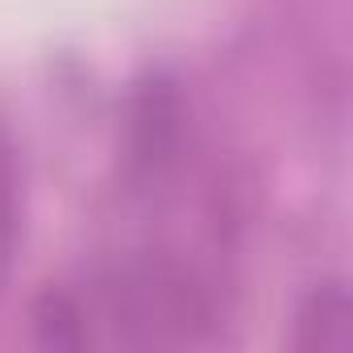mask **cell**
<instances>
[{
  "mask_svg": "<svg viewBox=\"0 0 353 353\" xmlns=\"http://www.w3.org/2000/svg\"><path fill=\"white\" fill-rule=\"evenodd\" d=\"M208 320L200 291L170 266H125L50 287L34 303V336L46 349L183 345Z\"/></svg>",
  "mask_w": 353,
  "mask_h": 353,
  "instance_id": "6da1fadb",
  "label": "cell"
},
{
  "mask_svg": "<svg viewBox=\"0 0 353 353\" xmlns=\"http://www.w3.org/2000/svg\"><path fill=\"white\" fill-rule=\"evenodd\" d=\"M291 345L299 353H353V295L341 279L307 291L295 312Z\"/></svg>",
  "mask_w": 353,
  "mask_h": 353,
  "instance_id": "7a4b0ae2",
  "label": "cell"
},
{
  "mask_svg": "<svg viewBox=\"0 0 353 353\" xmlns=\"http://www.w3.org/2000/svg\"><path fill=\"white\" fill-rule=\"evenodd\" d=\"M21 166H17V150L0 129V295H5L13 266H17V250H21Z\"/></svg>",
  "mask_w": 353,
  "mask_h": 353,
  "instance_id": "3957f363",
  "label": "cell"
}]
</instances>
